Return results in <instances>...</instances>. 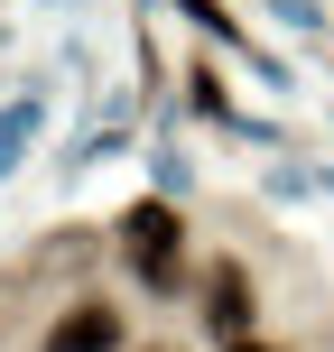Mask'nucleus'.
<instances>
[{
	"label": "nucleus",
	"mask_w": 334,
	"mask_h": 352,
	"mask_svg": "<svg viewBox=\"0 0 334 352\" xmlns=\"http://www.w3.org/2000/svg\"><path fill=\"white\" fill-rule=\"evenodd\" d=\"M121 260L140 287H176L186 278V223H176V204H140L121 223Z\"/></svg>",
	"instance_id": "obj_1"
},
{
	"label": "nucleus",
	"mask_w": 334,
	"mask_h": 352,
	"mask_svg": "<svg viewBox=\"0 0 334 352\" xmlns=\"http://www.w3.org/2000/svg\"><path fill=\"white\" fill-rule=\"evenodd\" d=\"M47 352H121V306H103V297H74L65 316L47 324Z\"/></svg>",
	"instance_id": "obj_2"
},
{
	"label": "nucleus",
	"mask_w": 334,
	"mask_h": 352,
	"mask_svg": "<svg viewBox=\"0 0 334 352\" xmlns=\"http://www.w3.org/2000/svg\"><path fill=\"white\" fill-rule=\"evenodd\" d=\"M251 316H260V306H251V278H242V260H223V269L205 278V324H213L223 343H242V334H251Z\"/></svg>",
	"instance_id": "obj_3"
},
{
	"label": "nucleus",
	"mask_w": 334,
	"mask_h": 352,
	"mask_svg": "<svg viewBox=\"0 0 334 352\" xmlns=\"http://www.w3.org/2000/svg\"><path fill=\"white\" fill-rule=\"evenodd\" d=\"M232 352H269V343H251V334H242V343H232Z\"/></svg>",
	"instance_id": "obj_4"
}]
</instances>
